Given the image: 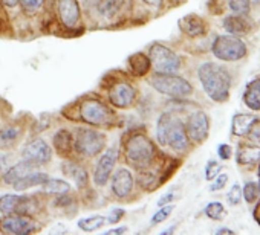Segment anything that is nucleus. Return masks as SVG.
I'll return each mask as SVG.
<instances>
[{
  "label": "nucleus",
  "instance_id": "nucleus-25",
  "mask_svg": "<svg viewBox=\"0 0 260 235\" xmlns=\"http://www.w3.org/2000/svg\"><path fill=\"white\" fill-rule=\"evenodd\" d=\"M48 179H49L48 174L40 173V171H32L29 176H26L25 179H22L20 182H17L13 188L17 189V191H25L28 188H32V186H43Z\"/></svg>",
  "mask_w": 260,
  "mask_h": 235
},
{
  "label": "nucleus",
  "instance_id": "nucleus-40",
  "mask_svg": "<svg viewBox=\"0 0 260 235\" xmlns=\"http://www.w3.org/2000/svg\"><path fill=\"white\" fill-rule=\"evenodd\" d=\"M248 136L252 142L255 144H260V120H255L254 124L251 126L249 132H248Z\"/></svg>",
  "mask_w": 260,
  "mask_h": 235
},
{
  "label": "nucleus",
  "instance_id": "nucleus-3",
  "mask_svg": "<svg viewBox=\"0 0 260 235\" xmlns=\"http://www.w3.org/2000/svg\"><path fill=\"white\" fill-rule=\"evenodd\" d=\"M156 138L162 147H170L175 151H184L188 147V136L185 132V126L181 120L172 113L166 111L159 116Z\"/></svg>",
  "mask_w": 260,
  "mask_h": 235
},
{
  "label": "nucleus",
  "instance_id": "nucleus-46",
  "mask_svg": "<svg viewBox=\"0 0 260 235\" xmlns=\"http://www.w3.org/2000/svg\"><path fill=\"white\" fill-rule=\"evenodd\" d=\"M0 4L8 7V8H14V7L19 5V0H0Z\"/></svg>",
  "mask_w": 260,
  "mask_h": 235
},
{
  "label": "nucleus",
  "instance_id": "nucleus-43",
  "mask_svg": "<svg viewBox=\"0 0 260 235\" xmlns=\"http://www.w3.org/2000/svg\"><path fill=\"white\" fill-rule=\"evenodd\" d=\"M141 2H144L146 5H149L152 8H161L162 4H164V0H141Z\"/></svg>",
  "mask_w": 260,
  "mask_h": 235
},
{
  "label": "nucleus",
  "instance_id": "nucleus-34",
  "mask_svg": "<svg viewBox=\"0 0 260 235\" xmlns=\"http://www.w3.org/2000/svg\"><path fill=\"white\" fill-rule=\"evenodd\" d=\"M205 214H207V217H210L211 220H216V221H217V220H222V218H223V215H225V208H223V205L219 203V202H211V203L207 205Z\"/></svg>",
  "mask_w": 260,
  "mask_h": 235
},
{
  "label": "nucleus",
  "instance_id": "nucleus-11",
  "mask_svg": "<svg viewBox=\"0 0 260 235\" xmlns=\"http://www.w3.org/2000/svg\"><path fill=\"white\" fill-rule=\"evenodd\" d=\"M185 132L190 141L201 144L208 138V132H210V121L208 116L202 111V110H196L193 111L185 124Z\"/></svg>",
  "mask_w": 260,
  "mask_h": 235
},
{
  "label": "nucleus",
  "instance_id": "nucleus-44",
  "mask_svg": "<svg viewBox=\"0 0 260 235\" xmlns=\"http://www.w3.org/2000/svg\"><path fill=\"white\" fill-rule=\"evenodd\" d=\"M127 230V227L125 226H121V227H115V229H110V230H106L103 235H118V233H124Z\"/></svg>",
  "mask_w": 260,
  "mask_h": 235
},
{
  "label": "nucleus",
  "instance_id": "nucleus-21",
  "mask_svg": "<svg viewBox=\"0 0 260 235\" xmlns=\"http://www.w3.org/2000/svg\"><path fill=\"white\" fill-rule=\"evenodd\" d=\"M52 145L60 156H68L74 150V135L64 129H61L54 135Z\"/></svg>",
  "mask_w": 260,
  "mask_h": 235
},
{
  "label": "nucleus",
  "instance_id": "nucleus-9",
  "mask_svg": "<svg viewBox=\"0 0 260 235\" xmlns=\"http://www.w3.org/2000/svg\"><path fill=\"white\" fill-rule=\"evenodd\" d=\"M22 156L29 164H32L36 167H42L51 161L52 151H51L49 144L43 138H36L25 144V147L22 150Z\"/></svg>",
  "mask_w": 260,
  "mask_h": 235
},
{
  "label": "nucleus",
  "instance_id": "nucleus-4",
  "mask_svg": "<svg viewBox=\"0 0 260 235\" xmlns=\"http://www.w3.org/2000/svg\"><path fill=\"white\" fill-rule=\"evenodd\" d=\"M80 118L83 123L89 126L106 127L113 123V111L103 101L86 98L80 104Z\"/></svg>",
  "mask_w": 260,
  "mask_h": 235
},
{
  "label": "nucleus",
  "instance_id": "nucleus-19",
  "mask_svg": "<svg viewBox=\"0 0 260 235\" xmlns=\"http://www.w3.org/2000/svg\"><path fill=\"white\" fill-rule=\"evenodd\" d=\"M223 28L228 34L233 35H245L252 28V23L246 19V16H230L223 20Z\"/></svg>",
  "mask_w": 260,
  "mask_h": 235
},
{
  "label": "nucleus",
  "instance_id": "nucleus-37",
  "mask_svg": "<svg viewBox=\"0 0 260 235\" xmlns=\"http://www.w3.org/2000/svg\"><path fill=\"white\" fill-rule=\"evenodd\" d=\"M45 0H19V4L22 5L23 11L26 13H36L43 7Z\"/></svg>",
  "mask_w": 260,
  "mask_h": 235
},
{
  "label": "nucleus",
  "instance_id": "nucleus-33",
  "mask_svg": "<svg viewBox=\"0 0 260 235\" xmlns=\"http://www.w3.org/2000/svg\"><path fill=\"white\" fill-rule=\"evenodd\" d=\"M230 10L239 16H248L251 11V0H228Z\"/></svg>",
  "mask_w": 260,
  "mask_h": 235
},
{
  "label": "nucleus",
  "instance_id": "nucleus-39",
  "mask_svg": "<svg viewBox=\"0 0 260 235\" xmlns=\"http://www.w3.org/2000/svg\"><path fill=\"white\" fill-rule=\"evenodd\" d=\"M226 182H228V174H226V173L217 174V176L214 177L213 185L210 186V191H220V189L226 185Z\"/></svg>",
  "mask_w": 260,
  "mask_h": 235
},
{
  "label": "nucleus",
  "instance_id": "nucleus-2",
  "mask_svg": "<svg viewBox=\"0 0 260 235\" xmlns=\"http://www.w3.org/2000/svg\"><path fill=\"white\" fill-rule=\"evenodd\" d=\"M124 158L125 162L135 170L149 168L156 158L155 144L144 133L130 135L124 142Z\"/></svg>",
  "mask_w": 260,
  "mask_h": 235
},
{
  "label": "nucleus",
  "instance_id": "nucleus-35",
  "mask_svg": "<svg viewBox=\"0 0 260 235\" xmlns=\"http://www.w3.org/2000/svg\"><path fill=\"white\" fill-rule=\"evenodd\" d=\"M173 212V206L172 205H164L161 206V209H158L153 217H152V224H158V223H162L164 220H167L170 217V214Z\"/></svg>",
  "mask_w": 260,
  "mask_h": 235
},
{
  "label": "nucleus",
  "instance_id": "nucleus-22",
  "mask_svg": "<svg viewBox=\"0 0 260 235\" xmlns=\"http://www.w3.org/2000/svg\"><path fill=\"white\" fill-rule=\"evenodd\" d=\"M257 120L255 116L249 114V113H239L234 114L233 118V127H231V133L234 136H246L251 126L254 124V121Z\"/></svg>",
  "mask_w": 260,
  "mask_h": 235
},
{
  "label": "nucleus",
  "instance_id": "nucleus-14",
  "mask_svg": "<svg viewBox=\"0 0 260 235\" xmlns=\"http://www.w3.org/2000/svg\"><path fill=\"white\" fill-rule=\"evenodd\" d=\"M32 206V199L28 195L17 194H5L0 197V212L2 214H26L29 215Z\"/></svg>",
  "mask_w": 260,
  "mask_h": 235
},
{
  "label": "nucleus",
  "instance_id": "nucleus-15",
  "mask_svg": "<svg viewBox=\"0 0 260 235\" xmlns=\"http://www.w3.org/2000/svg\"><path fill=\"white\" fill-rule=\"evenodd\" d=\"M57 13L60 22L68 29H75L81 19L78 0H57Z\"/></svg>",
  "mask_w": 260,
  "mask_h": 235
},
{
  "label": "nucleus",
  "instance_id": "nucleus-13",
  "mask_svg": "<svg viewBox=\"0 0 260 235\" xmlns=\"http://www.w3.org/2000/svg\"><path fill=\"white\" fill-rule=\"evenodd\" d=\"M135 99H137V90L127 81H119L110 87L109 101L112 105L118 108H128L135 102Z\"/></svg>",
  "mask_w": 260,
  "mask_h": 235
},
{
  "label": "nucleus",
  "instance_id": "nucleus-32",
  "mask_svg": "<svg viewBox=\"0 0 260 235\" xmlns=\"http://www.w3.org/2000/svg\"><path fill=\"white\" fill-rule=\"evenodd\" d=\"M242 197H245V200L248 203H254L260 197V186L255 182L245 183V186L242 189Z\"/></svg>",
  "mask_w": 260,
  "mask_h": 235
},
{
  "label": "nucleus",
  "instance_id": "nucleus-38",
  "mask_svg": "<svg viewBox=\"0 0 260 235\" xmlns=\"http://www.w3.org/2000/svg\"><path fill=\"white\" fill-rule=\"evenodd\" d=\"M219 171H220L219 162L210 161V162L207 164V167H205V179H207V180H213V179L219 174Z\"/></svg>",
  "mask_w": 260,
  "mask_h": 235
},
{
  "label": "nucleus",
  "instance_id": "nucleus-28",
  "mask_svg": "<svg viewBox=\"0 0 260 235\" xmlns=\"http://www.w3.org/2000/svg\"><path fill=\"white\" fill-rule=\"evenodd\" d=\"M106 223H107V218L104 215H92L87 218H81L78 221V227L83 232H95V230H100Z\"/></svg>",
  "mask_w": 260,
  "mask_h": 235
},
{
  "label": "nucleus",
  "instance_id": "nucleus-17",
  "mask_svg": "<svg viewBox=\"0 0 260 235\" xmlns=\"http://www.w3.org/2000/svg\"><path fill=\"white\" fill-rule=\"evenodd\" d=\"M36 165H32V164H29L28 161H20V162H17L16 165H13L11 168H8L7 171H5V174H4V182L7 183V185H10V186H14L17 182H20L22 179H25L26 176H29L32 171H36Z\"/></svg>",
  "mask_w": 260,
  "mask_h": 235
},
{
  "label": "nucleus",
  "instance_id": "nucleus-1",
  "mask_svg": "<svg viewBox=\"0 0 260 235\" xmlns=\"http://www.w3.org/2000/svg\"><path fill=\"white\" fill-rule=\"evenodd\" d=\"M199 81L205 93L216 102H225L230 98V72L217 63H204L198 70Z\"/></svg>",
  "mask_w": 260,
  "mask_h": 235
},
{
  "label": "nucleus",
  "instance_id": "nucleus-26",
  "mask_svg": "<svg viewBox=\"0 0 260 235\" xmlns=\"http://www.w3.org/2000/svg\"><path fill=\"white\" fill-rule=\"evenodd\" d=\"M260 161V148L254 145H239L237 148V162L242 165L255 164Z\"/></svg>",
  "mask_w": 260,
  "mask_h": 235
},
{
  "label": "nucleus",
  "instance_id": "nucleus-47",
  "mask_svg": "<svg viewBox=\"0 0 260 235\" xmlns=\"http://www.w3.org/2000/svg\"><path fill=\"white\" fill-rule=\"evenodd\" d=\"M216 233H230V235H233L234 233V230H231V229H228V227H220V229H217L216 230Z\"/></svg>",
  "mask_w": 260,
  "mask_h": 235
},
{
  "label": "nucleus",
  "instance_id": "nucleus-6",
  "mask_svg": "<svg viewBox=\"0 0 260 235\" xmlns=\"http://www.w3.org/2000/svg\"><path fill=\"white\" fill-rule=\"evenodd\" d=\"M150 84L156 92L173 98H184L193 92V86L185 78L173 73H156Z\"/></svg>",
  "mask_w": 260,
  "mask_h": 235
},
{
  "label": "nucleus",
  "instance_id": "nucleus-31",
  "mask_svg": "<svg viewBox=\"0 0 260 235\" xmlns=\"http://www.w3.org/2000/svg\"><path fill=\"white\" fill-rule=\"evenodd\" d=\"M43 188H45L46 192H49V194H57V195L66 194V192L71 191V185H69L68 182L61 180V179H51V177L45 182Z\"/></svg>",
  "mask_w": 260,
  "mask_h": 235
},
{
  "label": "nucleus",
  "instance_id": "nucleus-29",
  "mask_svg": "<svg viewBox=\"0 0 260 235\" xmlns=\"http://www.w3.org/2000/svg\"><path fill=\"white\" fill-rule=\"evenodd\" d=\"M138 183L141 188L147 191H153L159 185V179L156 177L153 171H149V168H144V170H138Z\"/></svg>",
  "mask_w": 260,
  "mask_h": 235
},
{
  "label": "nucleus",
  "instance_id": "nucleus-24",
  "mask_svg": "<svg viewBox=\"0 0 260 235\" xmlns=\"http://www.w3.org/2000/svg\"><path fill=\"white\" fill-rule=\"evenodd\" d=\"M63 170L74 179L77 188L83 189V188L87 186V183H89V176H87V171H86L84 167H81V165H78V164H74V162H66V164L63 165Z\"/></svg>",
  "mask_w": 260,
  "mask_h": 235
},
{
  "label": "nucleus",
  "instance_id": "nucleus-42",
  "mask_svg": "<svg viewBox=\"0 0 260 235\" xmlns=\"http://www.w3.org/2000/svg\"><path fill=\"white\" fill-rule=\"evenodd\" d=\"M217 154L222 161H228L231 158V147L228 144H220L217 147Z\"/></svg>",
  "mask_w": 260,
  "mask_h": 235
},
{
  "label": "nucleus",
  "instance_id": "nucleus-20",
  "mask_svg": "<svg viewBox=\"0 0 260 235\" xmlns=\"http://www.w3.org/2000/svg\"><path fill=\"white\" fill-rule=\"evenodd\" d=\"M127 64H128V69L132 72L135 76H144L149 73L150 67H152V63H150V58L143 54V52H137V54H132L128 58H127Z\"/></svg>",
  "mask_w": 260,
  "mask_h": 235
},
{
  "label": "nucleus",
  "instance_id": "nucleus-45",
  "mask_svg": "<svg viewBox=\"0 0 260 235\" xmlns=\"http://www.w3.org/2000/svg\"><path fill=\"white\" fill-rule=\"evenodd\" d=\"M173 199H175V194H172V192H170V194H166V195H164L162 199H159L158 205H159V206H164V205L170 203V202H172Z\"/></svg>",
  "mask_w": 260,
  "mask_h": 235
},
{
  "label": "nucleus",
  "instance_id": "nucleus-48",
  "mask_svg": "<svg viewBox=\"0 0 260 235\" xmlns=\"http://www.w3.org/2000/svg\"><path fill=\"white\" fill-rule=\"evenodd\" d=\"M254 217H255V220H257L258 224H260V203H258V206H257L255 211H254Z\"/></svg>",
  "mask_w": 260,
  "mask_h": 235
},
{
  "label": "nucleus",
  "instance_id": "nucleus-10",
  "mask_svg": "<svg viewBox=\"0 0 260 235\" xmlns=\"http://www.w3.org/2000/svg\"><path fill=\"white\" fill-rule=\"evenodd\" d=\"M37 229L34 220L26 214H7L0 218V230L5 233L14 235H26L32 233Z\"/></svg>",
  "mask_w": 260,
  "mask_h": 235
},
{
  "label": "nucleus",
  "instance_id": "nucleus-7",
  "mask_svg": "<svg viewBox=\"0 0 260 235\" xmlns=\"http://www.w3.org/2000/svg\"><path fill=\"white\" fill-rule=\"evenodd\" d=\"M211 52L217 60L237 61L246 55V46L237 35H219L213 42Z\"/></svg>",
  "mask_w": 260,
  "mask_h": 235
},
{
  "label": "nucleus",
  "instance_id": "nucleus-23",
  "mask_svg": "<svg viewBox=\"0 0 260 235\" xmlns=\"http://www.w3.org/2000/svg\"><path fill=\"white\" fill-rule=\"evenodd\" d=\"M243 102L246 104L248 108L258 111L260 110V78L252 80L243 93Z\"/></svg>",
  "mask_w": 260,
  "mask_h": 235
},
{
  "label": "nucleus",
  "instance_id": "nucleus-16",
  "mask_svg": "<svg viewBox=\"0 0 260 235\" xmlns=\"http://www.w3.org/2000/svg\"><path fill=\"white\" fill-rule=\"evenodd\" d=\"M135 186V179L127 168H119L112 176V185L110 189L118 199H125L132 194Z\"/></svg>",
  "mask_w": 260,
  "mask_h": 235
},
{
  "label": "nucleus",
  "instance_id": "nucleus-5",
  "mask_svg": "<svg viewBox=\"0 0 260 235\" xmlns=\"http://www.w3.org/2000/svg\"><path fill=\"white\" fill-rule=\"evenodd\" d=\"M106 147V135L93 130V129H87V127H80L75 130L74 133V148L81 153L86 158H93L96 154H100V151H103Z\"/></svg>",
  "mask_w": 260,
  "mask_h": 235
},
{
  "label": "nucleus",
  "instance_id": "nucleus-8",
  "mask_svg": "<svg viewBox=\"0 0 260 235\" xmlns=\"http://www.w3.org/2000/svg\"><path fill=\"white\" fill-rule=\"evenodd\" d=\"M149 58L156 73H175L181 67V58L170 48L155 43L149 51Z\"/></svg>",
  "mask_w": 260,
  "mask_h": 235
},
{
  "label": "nucleus",
  "instance_id": "nucleus-18",
  "mask_svg": "<svg viewBox=\"0 0 260 235\" xmlns=\"http://www.w3.org/2000/svg\"><path fill=\"white\" fill-rule=\"evenodd\" d=\"M179 28L185 35H188L191 38L201 37L207 31V25H205L204 19L199 17L198 14H188V16L182 17L179 20Z\"/></svg>",
  "mask_w": 260,
  "mask_h": 235
},
{
  "label": "nucleus",
  "instance_id": "nucleus-12",
  "mask_svg": "<svg viewBox=\"0 0 260 235\" xmlns=\"http://www.w3.org/2000/svg\"><path fill=\"white\" fill-rule=\"evenodd\" d=\"M118 159V151L116 148H107L98 159L95 170H93V183L96 186H104L113 171V167Z\"/></svg>",
  "mask_w": 260,
  "mask_h": 235
},
{
  "label": "nucleus",
  "instance_id": "nucleus-41",
  "mask_svg": "<svg viewBox=\"0 0 260 235\" xmlns=\"http://www.w3.org/2000/svg\"><path fill=\"white\" fill-rule=\"evenodd\" d=\"M125 215V211L124 209H121V208H115V209H112V212H110V215H109V218H107V223H110V224H116L122 217Z\"/></svg>",
  "mask_w": 260,
  "mask_h": 235
},
{
  "label": "nucleus",
  "instance_id": "nucleus-36",
  "mask_svg": "<svg viewBox=\"0 0 260 235\" xmlns=\"http://www.w3.org/2000/svg\"><path fill=\"white\" fill-rule=\"evenodd\" d=\"M226 200L231 206H237L242 200V188L239 183H234L231 186V189L228 191V195H226Z\"/></svg>",
  "mask_w": 260,
  "mask_h": 235
},
{
  "label": "nucleus",
  "instance_id": "nucleus-30",
  "mask_svg": "<svg viewBox=\"0 0 260 235\" xmlns=\"http://www.w3.org/2000/svg\"><path fill=\"white\" fill-rule=\"evenodd\" d=\"M119 7H121V0H98L96 2L98 13L106 19H112L118 13Z\"/></svg>",
  "mask_w": 260,
  "mask_h": 235
},
{
  "label": "nucleus",
  "instance_id": "nucleus-27",
  "mask_svg": "<svg viewBox=\"0 0 260 235\" xmlns=\"http://www.w3.org/2000/svg\"><path fill=\"white\" fill-rule=\"evenodd\" d=\"M20 138V130L14 126L11 127H5L0 130V148L7 150L11 148Z\"/></svg>",
  "mask_w": 260,
  "mask_h": 235
}]
</instances>
